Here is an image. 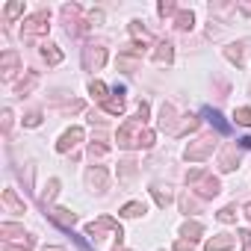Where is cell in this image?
Here are the masks:
<instances>
[{
    "label": "cell",
    "instance_id": "10",
    "mask_svg": "<svg viewBox=\"0 0 251 251\" xmlns=\"http://www.w3.org/2000/svg\"><path fill=\"white\" fill-rule=\"evenodd\" d=\"M42 56H45L50 65H59V62H62V50H56V45H47V47L42 50Z\"/></svg>",
    "mask_w": 251,
    "mask_h": 251
},
{
    "label": "cell",
    "instance_id": "29",
    "mask_svg": "<svg viewBox=\"0 0 251 251\" xmlns=\"http://www.w3.org/2000/svg\"><path fill=\"white\" fill-rule=\"evenodd\" d=\"M136 115H139V121H145V118H148V104H139V110H136Z\"/></svg>",
    "mask_w": 251,
    "mask_h": 251
},
{
    "label": "cell",
    "instance_id": "20",
    "mask_svg": "<svg viewBox=\"0 0 251 251\" xmlns=\"http://www.w3.org/2000/svg\"><path fill=\"white\" fill-rule=\"evenodd\" d=\"M0 233H6V236H24V228H18V225H0Z\"/></svg>",
    "mask_w": 251,
    "mask_h": 251
},
{
    "label": "cell",
    "instance_id": "30",
    "mask_svg": "<svg viewBox=\"0 0 251 251\" xmlns=\"http://www.w3.org/2000/svg\"><path fill=\"white\" fill-rule=\"evenodd\" d=\"M89 154H92V157H95V154L101 157V154H107V148H104V145H92V148H89Z\"/></svg>",
    "mask_w": 251,
    "mask_h": 251
},
{
    "label": "cell",
    "instance_id": "5",
    "mask_svg": "<svg viewBox=\"0 0 251 251\" xmlns=\"http://www.w3.org/2000/svg\"><path fill=\"white\" fill-rule=\"evenodd\" d=\"M204 115H207V121H210V124H213V127H216V130H219L222 136H228V133H230V124H228V121L222 118V113H216V110L204 107Z\"/></svg>",
    "mask_w": 251,
    "mask_h": 251
},
{
    "label": "cell",
    "instance_id": "19",
    "mask_svg": "<svg viewBox=\"0 0 251 251\" xmlns=\"http://www.w3.org/2000/svg\"><path fill=\"white\" fill-rule=\"evenodd\" d=\"M89 92H92L95 98H101V101L107 98V86H104V83H101V80H92V86H89Z\"/></svg>",
    "mask_w": 251,
    "mask_h": 251
},
{
    "label": "cell",
    "instance_id": "6",
    "mask_svg": "<svg viewBox=\"0 0 251 251\" xmlns=\"http://www.w3.org/2000/svg\"><path fill=\"white\" fill-rule=\"evenodd\" d=\"M195 181H201V172H192V175H189V183H195ZM216 192H219V181H216V178H204L201 195H216Z\"/></svg>",
    "mask_w": 251,
    "mask_h": 251
},
{
    "label": "cell",
    "instance_id": "1",
    "mask_svg": "<svg viewBox=\"0 0 251 251\" xmlns=\"http://www.w3.org/2000/svg\"><path fill=\"white\" fill-rule=\"evenodd\" d=\"M154 142V133H148L145 127H142V121L136 118V121H127L121 130H118V145H124V148H148Z\"/></svg>",
    "mask_w": 251,
    "mask_h": 251
},
{
    "label": "cell",
    "instance_id": "17",
    "mask_svg": "<svg viewBox=\"0 0 251 251\" xmlns=\"http://www.w3.org/2000/svg\"><path fill=\"white\" fill-rule=\"evenodd\" d=\"M56 189H59V181L53 178V181L47 183V192H42V201H45V204H47V201H53V198H56Z\"/></svg>",
    "mask_w": 251,
    "mask_h": 251
},
{
    "label": "cell",
    "instance_id": "35",
    "mask_svg": "<svg viewBox=\"0 0 251 251\" xmlns=\"http://www.w3.org/2000/svg\"><path fill=\"white\" fill-rule=\"evenodd\" d=\"M45 251H62V248H45Z\"/></svg>",
    "mask_w": 251,
    "mask_h": 251
},
{
    "label": "cell",
    "instance_id": "33",
    "mask_svg": "<svg viewBox=\"0 0 251 251\" xmlns=\"http://www.w3.org/2000/svg\"><path fill=\"white\" fill-rule=\"evenodd\" d=\"M239 145H242V148H251V136H242V139H239Z\"/></svg>",
    "mask_w": 251,
    "mask_h": 251
},
{
    "label": "cell",
    "instance_id": "11",
    "mask_svg": "<svg viewBox=\"0 0 251 251\" xmlns=\"http://www.w3.org/2000/svg\"><path fill=\"white\" fill-rule=\"evenodd\" d=\"M50 216H53V222H59V225H65V228H71V225H74V219H77V216H74V213H68V210H53Z\"/></svg>",
    "mask_w": 251,
    "mask_h": 251
},
{
    "label": "cell",
    "instance_id": "14",
    "mask_svg": "<svg viewBox=\"0 0 251 251\" xmlns=\"http://www.w3.org/2000/svg\"><path fill=\"white\" fill-rule=\"evenodd\" d=\"M3 201H6V204H9V207L15 210V213H24V204H21V201L15 198V192H12V189H6V192H3Z\"/></svg>",
    "mask_w": 251,
    "mask_h": 251
},
{
    "label": "cell",
    "instance_id": "24",
    "mask_svg": "<svg viewBox=\"0 0 251 251\" xmlns=\"http://www.w3.org/2000/svg\"><path fill=\"white\" fill-rule=\"evenodd\" d=\"M121 107H124V104H121V98H118V101H104V110H107V113H113V115H118V113H121Z\"/></svg>",
    "mask_w": 251,
    "mask_h": 251
},
{
    "label": "cell",
    "instance_id": "27",
    "mask_svg": "<svg viewBox=\"0 0 251 251\" xmlns=\"http://www.w3.org/2000/svg\"><path fill=\"white\" fill-rule=\"evenodd\" d=\"M39 121H42L39 113H30V115H27V127H39Z\"/></svg>",
    "mask_w": 251,
    "mask_h": 251
},
{
    "label": "cell",
    "instance_id": "12",
    "mask_svg": "<svg viewBox=\"0 0 251 251\" xmlns=\"http://www.w3.org/2000/svg\"><path fill=\"white\" fill-rule=\"evenodd\" d=\"M201 233H204V228H201L198 222H186V225H183V236H186L189 242H192V239H198Z\"/></svg>",
    "mask_w": 251,
    "mask_h": 251
},
{
    "label": "cell",
    "instance_id": "31",
    "mask_svg": "<svg viewBox=\"0 0 251 251\" xmlns=\"http://www.w3.org/2000/svg\"><path fill=\"white\" fill-rule=\"evenodd\" d=\"M30 248H33V242H24V245H21V248H12V245H6V248H3V251H30Z\"/></svg>",
    "mask_w": 251,
    "mask_h": 251
},
{
    "label": "cell",
    "instance_id": "4",
    "mask_svg": "<svg viewBox=\"0 0 251 251\" xmlns=\"http://www.w3.org/2000/svg\"><path fill=\"white\" fill-rule=\"evenodd\" d=\"M210 151H213V139H201L198 145H189L186 148V160H204Z\"/></svg>",
    "mask_w": 251,
    "mask_h": 251
},
{
    "label": "cell",
    "instance_id": "16",
    "mask_svg": "<svg viewBox=\"0 0 251 251\" xmlns=\"http://www.w3.org/2000/svg\"><path fill=\"white\" fill-rule=\"evenodd\" d=\"M236 124H242V127H251V110L248 107H242V110H236Z\"/></svg>",
    "mask_w": 251,
    "mask_h": 251
},
{
    "label": "cell",
    "instance_id": "32",
    "mask_svg": "<svg viewBox=\"0 0 251 251\" xmlns=\"http://www.w3.org/2000/svg\"><path fill=\"white\" fill-rule=\"evenodd\" d=\"M175 251H192V245H186V242H178V245H175Z\"/></svg>",
    "mask_w": 251,
    "mask_h": 251
},
{
    "label": "cell",
    "instance_id": "9",
    "mask_svg": "<svg viewBox=\"0 0 251 251\" xmlns=\"http://www.w3.org/2000/svg\"><path fill=\"white\" fill-rule=\"evenodd\" d=\"M228 248H233V239H230V236H225V233L207 242V251H228Z\"/></svg>",
    "mask_w": 251,
    "mask_h": 251
},
{
    "label": "cell",
    "instance_id": "23",
    "mask_svg": "<svg viewBox=\"0 0 251 251\" xmlns=\"http://www.w3.org/2000/svg\"><path fill=\"white\" fill-rule=\"evenodd\" d=\"M21 12H24V3H9V6H6V18H9V21L18 18Z\"/></svg>",
    "mask_w": 251,
    "mask_h": 251
},
{
    "label": "cell",
    "instance_id": "2",
    "mask_svg": "<svg viewBox=\"0 0 251 251\" xmlns=\"http://www.w3.org/2000/svg\"><path fill=\"white\" fill-rule=\"evenodd\" d=\"M47 21H50V12L39 9L36 15H30L24 21V36H39V33H47Z\"/></svg>",
    "mask_w": 251,
    "mask_h": 251
},
{
    "label": "cell",
    "instance_id": "3",
    "mask_svg": "<svg viewBox=\"0 0 251 251\" xmlns=\"http://www.w3.org/2000/svg\"><path fill=\"white\" fill-rule=\"evenodd\" d=\"M80 139H83V130H80V127H71V130H65V133H62V139H59L56 151H59V154H65V151H68L71 145H77Z\"/></svg>",
    "mask_w": 251,
    "mask_h": 251
},
{
    "label": "cell",
    "instance_id": "18",
    "mask_svg": "<svg viewBox=\"0 0 251 251\" xmlns=\"http://www.w3.org/2000/svg\"><path fill=\"white\" fill-rule=\"evenodd\" d=\"M139 213H145V204H139V201H133V204H127L124 210H121V216H139Z\"/></svg>",
    "mask_w": 251,
    "mask_h": 251
},
{
    "label": "cell",
    "instance_id": "28",
    "mask_svg": "<svg viewBox=\"0 0 251 251\" xmlns=\"http://www.w3.org/2000/svg\"><path fill=\"white\" fill-rule=\"evenodd\" d=\"M160 15H175V3H160Z\"/></svg>",
    "mask_w": 251,
    "mask_h": 251
},
{
    "label": "cell",
    "instance_id": "26",
    "mask_svg": "<svg viewBox=\"0 0 251 251\" xmlns=\"http://www.w3.org/2000/svg\"><path fill=\"white\" fill-rule=\"evenodd\" d=\"M219 222H233V207H225V210L219 213Z\"/></svg>",
    "mask_w": 251,
    "mask_h": 251
},
{
    "label": "cell",
    "instance_id": "25",
    "mask_svg": "<svg viewBox=\"0 0 251 251\" xmlns=\"http://www.w3.org/2000/svg\"><path fill=\"white\" fill-rule=\"evenodd\" d=\"M154 198H157V204H160V207H165V204H169V201H172V198H169V192H165V195H162L160 189H154Z\"/></svg>",
    "mask_w": 251,
    "mask_h": 251
},
{
    "label": "cell",
    "instance_id": "21",
    "mask_svg": "<svg viewBox=\"0 0 251 251\" xmlns=\"http://www.w3.org/2000/svg\"><path fill=\"white\" fill-rule=\"evenodd\" d=\"M178 27L181 30H189L192 27V12H178Z\"/></svg>",
    "mask_w": 251,
    "mask_h": 251
},
{
    "label": "cell",
    "instance_id": "34",
    "mask_svg": "<svg viewBox=\"0 0 251 251\" xmlns=\"http://www.w3.org/2000/svg\"><path fill=\"white\" fill-rule=\"evenodd\" d=\"M245 216H248V219H251V204H248V207H245Z\"/></svg>",
    "mask_w": 251,
    "mask_h": 251
},
{
    "label": "cell",
    "instance_id": "15",
    "mask_svg": "<svg viewBox=\"0 0 251 251\" xmlns=\"http://www.w3.org/2000/svg\"><path fill=\"white\" fill-rule=\"evenodd\" d=\"M15 65H18V56H15L12 50H6V53H3V71H6V77L12 74V68H15Z\"/></svg>",
    "mask_w": 251,
    "mask_h": 251
},
{
    "label": "cell",
    "instance_id": "7",
    "mask_svg": "<svg viewBox=\"0 0 251 251\" xmlns=\"http://www.w3.org/2000/svg\"><path fill=\"white\" fill-rule=\"evenodd\" d=\"M83 62H86V68H92V62H95V68H101L107 62V50L104 47H95V53L86 50V53H83Z\"/></svg>",
    "mask_w": 251,
    "mask_h": 251
},
{
    "label": "cell",
    "instance_id": "13",
    "mask_svg": "<svg viewBox=\"0 0 251 251\" xmlns=\"http://www.w3.org/2000/svg\"><path fill=\"white\" fill-rule=\"evenodd\" d=\"M172 53H175V50H172V45H169V42H162V45H160V50L154 53V59H157V62H172Z\"/></svg>",
    "mask_w": 251,
    "mask_h": 251
},
{
    "label": "cell",
    "instance_id": "22",
    "mask_svg": "<svg viewBox=\"0 0 251 251\" xmlns=\"http://www.w3.org/2000/svg\"><path fill=\"white\" fill-rule=\"evenodd\" d=\"M225 56H228V59H230V62H236V65H239V62H242V50H239V47H236V45H233V47H228V50H225Z\"/></svg>",
    "mask_w": 251,
    "mask_h": 251
},
{
    "label": "cell",
    "instance_id": "8",
    "mask_svg": "<svg viewBox=\"0 0 251 251\" xmlns=\"http://www.w3.org/2000/svg\"><path fill=\"white\" fill-rule=\"evenodd\" d=\"M86 181H89V186L104 189V186H107V172H104V169H92V172L86 175Z\"/></svg>",
    "mask_w": 251,
    "mask_h": 251
}]
</instances>
